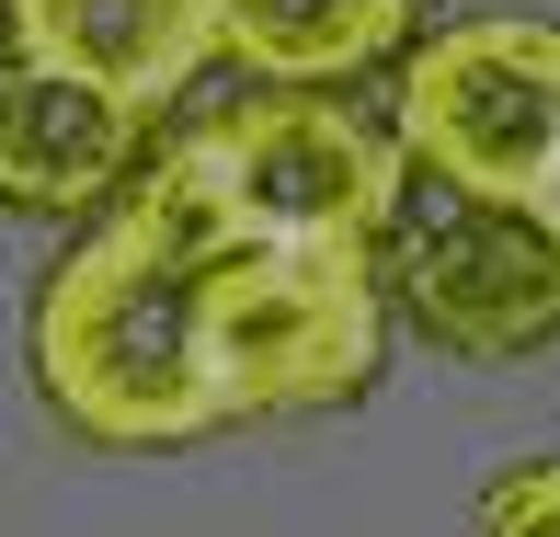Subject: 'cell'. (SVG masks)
Returning a JSON list of instances; mask_svg holds the SVG:
<instances>
[{"instance_id": "8", "label": "cell", "mask_w": 560, "mask_h": 537, "mask_svg": "<svg viewBox=\"0 0 560 537\" xmlns=\"http://www.w3.org/2000/svg\"><path fill=\"white\" fill-rule=\"evenodd\" d=\"M435 0H218V58L252 92H354L400 69Z\"/></svg>"}, {"instance_id": "6", "label": "cell", "mask_w": 560, "mask_h": 537, "mask_svg": "<svg viewBox=\"0 0 560 537\" xmlns=\"http://www.w3.org/2000/svg\"><path fill=\"white\" fill-rule=\"evenodd\" d=\"M161 149V115L104 81L0 58V218H92Z\"/></svg>"}, {"instance_id": "2", "label": "cell", "mask_w": 560, "mask_h": 537, "mask_svg": "<svg viewBox=\"0 0 560 537\" xmlns=\"http://www.w3.org/2000/svg\"><path fill=\"white\" fill-rule=\"evenodd\" d=\"M389 354V297H377V252L343 241H264L229 229L207 241L195 275V366H207L218 434L229 423H310L377 389Z\"/></svg>"}, {"instance_id": "9", "label": "cell", "mask_w": 560, "mask_h": 537, "mask_svg": "<svg viewBox=\"0 0 560 537\" xmlns=\"http://www.w3.org/2000/svg\"><path fill=\"white\" fill-rule=\"evenodd\" d=\"M469 537H560V457H526L480 492V526Z\"/></svg>"}, {"instance_id": "10", "label": "cell", "mask_w": 560, "mask_h": 537, "mask_svg": "<svg viewBox=\"0 0 560 537\" xmlns=\"http://www.w3.org/2000/svg\"><path fill=\"white\" fill-rule=\"evenodd\" d=\"M549 241H560V207H549Z\"/></svg>"}, {"instance_id": "5", "label": "cell", "mask_w": 560, "mask_h": 537, "mask_svg": "<svg viewBox=\"0 0 560 537\" xmlns=\"http://www.w3.org/2000/svg\"><path fill=\"white\" fill-rule=\"evenodd\" d=\"M377 297L389 320H412L457 366H515V354L560 343V241L549 218H503V207H446L377 241Z\"/></svg>"}, {"instance_id": "7", "label": "cell", "mask_w": 560, "mask_h": 537, "mask_svg": "<svg viewBox=\"0 0 560 537\" xmlns=\"http://www.w3.org/2000/svg\"><path fill=\"white\" fill-rule=\"evenodd\" d=\"M0 58L104 81L161 115L184 81L218 69V0H0Z\"/></svg>"}, {"instance_id": "1", "label": "cell", "mask_w": 560, "mask_h": 537, "mask_svg": "<svg viewBox=\"0 0 560 537\" xmlns=\"http://www.w3.org/2000/svg\"><path fill=\"white\" fill-rule=\"evenodd\" d=\"M218 207L172 149H149V172L115 207L81 218V241L46 264L35 320H23V366L35 400L81 446L149 457V446H207L218 400L195 366V275H207Z\"/></svg>"}, {"instance_id": "4", "label": "cell", "mask_w": 560, "mask_h": 537, "mask_svg": "<svg viewBox=\"0 0 560 537\" xmlns=\"http://www.w3.org/2000/svg\"><path fill=\"white\" fill-rule=\"evenodd\" d=\"M161 149L207 184L229 229H264V241L377 252L412 207V161L354 92H241V104L172 126Z\"/></svg>"}, {"instance_id": "3", "label": "cell", "mask_w": 560, "mask_h": 537, "mask_svg": "<svg viewBox=\"0 0 560 537\" xmlns=\"http://www.w3.org/2000/svg\"><path fill=\"white\" fill-rule=\"evenodd\" d=\"M389 138L457 207L549 218L560 207V23L549 12H469L400 46Z\"/></svg>"}]
</instances>
